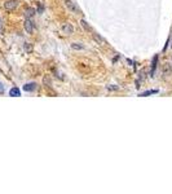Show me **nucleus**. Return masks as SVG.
I'll list each match as a JSON object with an SVG mask.
<instances>
[{
    "mask_svg": "<svg viewBox=\"0 0 172 194\" xmlns=\"http://www.w3.org/2000/svg\"><path fill=\"white\" fill-rule=\"evenodd\" d=\"M65 5L69 8V11L72 12V13H81V9L77 5V3H74L72 0H66Z\"/></svg>",
    "mask_w": 172,
    "mask_h": 194,
    "instance_id": "1",
    "label": "nucleus"
},
{
    "mask_svg": "<svg viewBox=\"0 0 172 194\" xmlns=\"http://www.w3.org/2000/svg\"><path fill=\"white\" fill-rule=\"evenodd\" d=\"M23 26H25V30H26L27 34H32V31H34V29H35V25H34V22H32L31 20L26 18L25 20V23H23Z\"/></svg>",
    "mask_w": 172,
    "mask_h": 194,
    "instance_id": "2",
    "label": "nucleus"
},
{
    "mask_svg": "<svg viewBox=\"0 0 172 194\" xmlns=\"http://www.w3.org/2000/svg\"><path fill=\"white\" fill-rule=\"evenodd\" d=\"M17 7H18V1H17V0H8V1L4 3V8L7 11H9V12L14 11Z\"/></svg>",
    "mask_w": 172,
    "mask_h": 194,
    "instance_id": "3",
    "label": "nucleus"
},
{
    "mask_svg": "<svg viewBox=\"0 0 172 194\" xmlns=\"http://www.w3.org/2000/svg\"><path fill=\"white\" fill-rule=\"evenodd\" d=\"M61 29H62V32L66 35H71L74 32V27H72L71 23H63Z\"/></svg>",
    "mask_w": 172,
    "mask_h": 194,
    "instance_id": "4",
    "label": "nucleus"
},
{
    "mask_svg": "<svg viewBox=\"0 0 172 194\" xmlns=\"http://www.w3.org/2000/svg\"><path fill=\"white\" fill-rule=\"evenodd\" d=\"M92 36H93V40H95L97 44H101V46H105V44H106V40H105V39L102 38L101 35H98V34H92Z\"/></svg>",
    "mask_w": 172,
    "mask_h": 194,
    "instance_id": "5",
    "label": "nucleus"
},
{
    "mask_svg": "<svg viewBox=\"0 0 172 194\" xmlns=\"http://www.w3.org/2000/svg\"><path fill=\"white\" fill-rule=\"evenodd\" d=\"M36 89V83H27V84L23 85V91L26 92H32Z\"/></svg>",
    "mask_w": 172,
    "mask_h": 194,
    "instance_id": "6",
    "label": "nucleus"
},
{
    "mask_svg": "<svg viewBox=\"0 0 172 194\" xmlns=\"http://www.w3.org/2000/svg\"><path fill=\"white\" fill-rule=\"evenodd\" d=\"M35 13H36V11L34 9V8H26V9H25L26 18H31L32 16H35Z\"/></svg>",
    "mask_w": 172,
    "mask_h": 194,
    "instance_id": "7",
    "label": "nucleus"
},
{
    "mask_svg": "<svg viewBox=\"0 0 172 194\" xmlns=\"http://www.w3.org/2000/svg\"><path fill=\"white\" fill-rule=\"evenodd\" d=\"M157 64H158V56H154L153 58V62H152V70H150V75H154V71L157 69Z\"/></svg>",
    "mask_w": 172,
    "mask_h": 194,
    "instance_id": "8",
    "label": "nucleus"
},
{
    "mask_svg": "<svg viewBox=\"0 0 172 194\" xmlns=\"http://www.w3.org/2000/svg\"><path fill=\"white\" fill-rule=\"evenodd\" d=\"M9 96H12V97H18V96H21V91H20V89H18L17 87L12 88L11 91H9Z\"/></svg>",
    "mask_w": 172,
    "mask_h": 194,
    "instance_id": "9",
    "label": "nucleus"
},
{
    "mask_svg": "<svg viewBox=\"0 0 172 194\" xmlns=\"http://www.w3.org/2000/svg\"><path fill=\"white\" fill-rule=\"evenodd\" d=\"M155 93H158V89H149V91H146V92H143L140 96H141V97H146V96H150V95H155Z\"/></svg>",
    "mask_w": 172,
    "mask_h": 194,
    "instance_id": "10",
    "label": "nucleus"
},
{
    "mask_svg": "<svg viewBox=\"0 0 172 194\" xmlns=\"http://www.w3.org/2000/svg\"><path fill=\"white\" fill-rule=\"evenodd\" d=\"M71 48L72 49H75V50H81V49H84V46L81 43H72L71 44Z\"/></svg>",
    "mask_w": 172,
    "mask_h": 194,
    "instance_id": "11",
    "label": "nucleus"
},
{
    "mask_svg": "<svg viewBox=\"0 0 172 194\" xmlns=\"http://www.w3.org/2000/svg\"><path fill=\"white\" fill-rule=\"evenodd\" d=\"M80 23H81V26H83V27L86 29V30H88V31L91 30V27H89L88 25H87V22H86V21H84V20H81V21H80Z\"/></svg>",
    "mask_w": 172,
    "mask_h": 194,
    "instance_id": "12",
    "label": "nucleus"
},
{
    "mask_svg": "<svg viewBox=\"0 0 172 194\" xmlns=\"http://www.w3.org/2000/svg\"><path fill=\"white\" fill-rule=\"evenodd\" d=\"M25 50H27V52H31V50H32V47L30 46L29 43H26V44H25Z\"/></svg>",
    "mask_w": 172,
    "mask_h": 194,
    "instance_id": "13",
    "label": "nucleus"
},
{
    "mask_svg": "<svg viewBox=\"0 0 172 194\" xmlns=\"http://www.w3.org/2000/svg\"><path fill=\"white\" fill-rule=\"evenodd\" d=\"M3 32H4V26H3V21L0 20V35H3Z\"/></svg>",
    "mask_w": 172,
    "mask_h": 194,
    "instance_id": "14",
    "label": "nucleus"
},
{
    "mask_svg": "<svg viewBox=\"0 0 172 194\" xmlns=\"http://www.w3.org/2000/svg\"><path fill=\"white\" fill-rule=\"evenodd\" d=\"M107 89L109 91H110V89L111 91H117V89H119V87H111V85H107Z\"/></svg>",
    "mask_w": 172,
    "mask_h": 194,
    "instance_id": "15",
    "label": "nucleus"
},
{
    "mask_svg": "<svg viewBox=\"0 0 172 194\" xmlns=\"http://www.w3.org/2000/svg\"><path fill=\"white\" fill-rule=\"evenodd\" d=\"M4 92V85L1 84V82H0V93H3Z\"/></svg>",
    "mask_w": 172,
    "mask_h": 194,
    "instance_id": "16",
    "label": "nucleus"
},
{
    "mask_svg": "<svg viewBox=\"0 0 172 194\" xmlns=\"http://www.w3.org/2000/svg\"><path fill=\"white\" fill-rule=\"evenodd\" d=\"M171 47H172V44H171Z\"/></svg>",
    "mask_w": 172,
    "mask_h": 194,
    "instance_id": "17",
    "label": "nucleus"
}]
</instances>
